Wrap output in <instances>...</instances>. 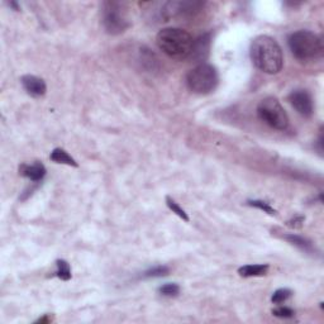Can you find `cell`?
I'll use <instances>...</instances> for the list:
<instances>
[{
    "instance_id": "6da1fadb",
    "label": "cell",
    "mask_w": 324,
    "mask_h": 324,
    "mask_svg": "<svg viewBox=\"0 0 324 324\" xmlns=\"http://www.w3.org/2000/svg\"><path fill=\"white\" fill-rule=\"evenodd\" d=\"M251 60L265 74H279L282 69L284 56L281 47L272 37L258 36L250 47Z\"/></svg>"
},
{
    "instance_id": "7a4b0ae2",
    "label": "cell",
    "mask_w": 324,
    "mask_h": 324,
    "mask_svg": "<svg viewBox=\"0 0 324 324\" xmlns=\"http://www.w3.org/2000/svg\"><path fill=\"white\" fill-rule=\"evenodd\" d=\"M158 48L174 60H186L191 56L195 39L190 33L181 28H164L156 37Z\"/></svg>"
},
{
    "instance_id": "3957f363",
    "label": "cell",
    "mask_w": 324,
    "mask_h": 324,
    "mask_svg": "<svg viewBox=\"0 0 324 324\" xmlns=\"http://www.w3.org/2000/svg\"><path fill=\"white\" fill-rule=\"evenodd\" d=\"M288 45L294 57L301 62L314 61L322 57L323 42L318 34L310 31H296L288 38Z\"/></svg>"
},
{
    "instance_id": "277c9868",
    "label": "cell",
    "mask_w": 324,
    "mask_h": 324,
    "mask_svg": "<svg viewBox=\"0 0 324 324\" xmlns=\"http://www.w3.org/2000/svg\"><path fill=\"white\" fill-rule=\"evenodd\" d=\"M218 71L213 65L200 64L186 75V85L195 94H209L218 85Z\"/></svg>"
},
{
    "instance_id": "5b68a950",
    "label": "cell",
    "mask_w": 324,
    "mask_h": 324,
    "mask_svg": "<svg viewBox=\"0 0 324 324\" xmlns=\"http://www.w3.org/2000/svg\"><path fill=\"white\" fill-rule=\"evenodd\" d=\"M102 22L104 29L109 34L117 36L123 33L129 28L128 17L124 5L119 2H105L103 3Z\"/></svg>"
},
{
    "instance_id": "8992f818",
    "label": "cell",
    "mask_w": 324,
    "mask_h": 324,
    "mask_svg": "<svg viewBox=\"0 0 324 324\" xmlns=\"http://www.w3.org/2000/svg\"><path fill=\"white\" fill-rule=\"evenodd\" d=\"M257 115L265 124L277 131H285L289 127V117L280 102L274 96H267L257 105Z\"/></svg>"
},
{
    "instance_id": "52a82bcc",
    "label": "cell",
    "mask_w": 324,
    "mask_h": 324,
    "mask_svg": "<svg viewBox=\"0 0 324 324\" xmlns=\"http://www.w3.org/2000/svg\"><path fill=\"white\" fill-rule=\"evenodd\" d=\"M289 102L291 107L301 115V117L309 118L314 112V103L312 95L307 90H294L289 95Z\"/></svg>"
},
{
    "instance_id": "ba28073f",
    "label": "cell",
    "mask_w": 324,
    "mask_h": 324,
    "mask_svg": "<svg viewBox=\"0 0 324 324\" xmlns=\"http://www.w3.org/2000/svg\"><path fill=\"white\" fill-rule=\"evenodd\" d=\"M21 83L24 90L33 98H40L47 91V85H46L45 80L34 76V75H24L21 77Z\"/></svg>"
},
{
    "instance_id": "9c48e42d",
    "label": "cell",
    "mask_w": 324,
    "mask_h": 324,
    "mask_svg": "<svg viewBox=\"0 0 324 324\" xmlns=\"http://www.w3.org/2000/svg\"><path fill=\"white\" fill-rule=\"evenodd\" d=\"M46 172H47V170H46V167L40 162L22 164L19 166V175L34 183L42 181L43 177L46 176Z\"/></svg>"
},
{
    "instance_id": "30bf717a",
    "label": "cell",
    "mask_w": 324,
    "mask_h": 324,
    "mask_svg": "<svg viewBox=\"0 0 324 324\" xmlns=\"http://www.w3.org/2000/svg\"><path fill=\"white\" fill-rule=\"evenodd\" d=\"M270 266L267 264H258V265H245L239 267L238 274L242 277H257L264 276L267 274Z\"/></svg>"
},
{
    "instance_id": "8fae6325",
    "label": "cell",
    "mask_w": 324,
    "mask_h": 324,
    "mask_svg": "<svg viewBox=\"0 0 324 324\" xmlns=\"http://www.w3.org/2000/svg\"><path fill=\"white\" fill-rule=\"evenodd\" d=\"M284 238H285L289 243H291L293 246L298 247L299 250L303 251V252H305V253H314L315 248H314V246H313V243L310 242L309 239L304 238V237L298 236V234L290 233V234H285V236H284Z\"/></svg>"
},
{
    "instance_id": "7c38bea8",
    "label": "cell",
    "mask_w": 324,
    "mask_h": 324,
    "mask_svg": "<svg viewBox=\"0 0 324 324\" xmlns=\"http://www.w3.org/2000/svg\"><path fill=\"white\" fill-rule=\"evenodd\" d=\"M51 161L56 162V164H62V165H67V166H72V167H77L79 164H77L76 160H75L72 156H70L64 148H55V150L51 152L50 156Z\"/></svg>"
},
{
    "instance_id": "4fadbf2b",
    "label": "cell",
    "mask_w": 324,
    "mask_h": 324,
    "mask_svg": "<svg viewBox=\"0 0 324 324\" xmlns=\"http://www.w3.org/2000/svg\"><path fill=\"white\" fill-rule=\"evenodd\" d=\"M209 43H210V34H204L199 39H195L194 43L193 53H191L190 57H198V58H204L205 53L209 50Z\"/></svg>"
},
{
    "instance_id": "5bb4252c",
    "label": "cell",
    "mask_w": 324,
    "mask_h": 324,
    "mask_svg": "<svg viewBox=\"0 0 324 324\" xmlns=\"http://www.w3.org/2000/svg\"><path fill=\"white\" fill-rule=\"evenodd\" d=\"M170 269L164 265H158V266L151 267L147 271H145L142 274V279H157V277H164L166 275H169Z\"/></svg>"
},
{
    "instance_id": "9a60e30c",
    "label": "cell",
    "mask_w": 324,
    "mask_h": 324,
    "mask_svg": "<svg viewBox=\"0 0 324 324\" xmlns=\"http://www.w3.org/2000/svg\"><path fill=\"white\" fill-rule=\"evenodd\" d=\"M57 265V271H56V276L58 279L64 280V281H69L71 279V267L67 261L65 260H57L56 261Z\"/></svg>"
},
{
    "instance_id": "2e32d148",
    "label": "cell",
    "mask_w": 324,
    "mask_h": 324,
    "mask_svg": "<svg viewBox=\"0 0 324 324\" xmlns=\"http://www.w3.org/2000/svg\"><path fill=\"white\" fill-rule=\"evenodd\" d=\"M166 205L172 213H175V214H176L179 218H181L183 220H185V222H189V220H190L188 213H186L185 210H184L183 208L174 200V199L170 198V196H166Z\"/></svg>"
},
{
    "instance_id": "e0dca14e",
    "label": "cell",
    "mask_w": 324,
    "mask_h": 324,
    "mask_svg": "<svg viewBox=\"0 0 324 324\" xmlns=\"http://www.w3.org/2000/svg\"><path fill=\"white\" fill-rule=\"evenodd\" d=\"M293 295V291L290 289H286V288H281V289H277L276 291H274L271 296V301L274 304H282L285 303L288 299L291 298Z\"/></svg>"
},
{
    "instance_id": "ac0fdd59",
    "label": "cell",
    "mask_w": 324,
    "mask_h": 324,
    "mask_svg": "<svg viewBox=\"0 0 324 324\" xmlns=\"http://www.w3.org/2000/svg\"><path fill=\"white\" fill-rule=\"evenodd\" d=\"M158 293H160L162 296H166V298H174V296L179 295L180 286L174 282L165 284V285H162L158 288Z\"/></svg>"
},
{
    "instance_id": "d6986e66",
    "label": "cell",
    "mask_w": 324,
    "mask_h": 324,
    "mask_svg": "<svg viewBox=\"0 0 324 324\" xmlns=\"http://www.w3.org/2000/svg\"><path fill=\"white\" fill-rule=\"evenodd\" d=\"M247 205H250V207H253V208H257V209L262 210L264 213H267V214H270V215H276V213H277L276 210H275L274 208L269 204V202H266L264 200H248Z\"/></svg>"
},
{
    "instance_id": "ffe728a7",
    "label": "cell",
    "mask_w": 324,
    "mask_h": 324,
    "mask_svg": "<svg viewBox=\"0 0 324 324\" xmlns=\"http://www.w3.org/2000/svg\"><path fill=\"white\" fill-rule=\"evenodd\" d=\"M272 314L277 318H281V319H289V318H293L295 315V312L289 307H279L272 310Z\"/></svg>"
},
{
    "instance_id": "44dd1931",
    "label": "cell",
    "mask_w": 324,
    "mask_h": 324,
    "mask_svg": "<svg viewBox=\"0 0 324 324\" xmlns=\"http://www.w3.org/2000/svg\"><path fill=\"white\" fill-rule=\"evenodd\" d=\"M304 219L305 218L303 217V215H296L295 218H293L291 220H289L288 226L294 227V228H299V227H301V224L304 223Z\"/></svg>"
},
{
    "instance_id": "7402d4cb",
    "label": "cell",
    "mask_w": 324,
    "mask_h": 324,
    "mask_svg": "<svg viewBox=\"0 0 324 324\" xmlns=\"http://www.w3.org/2000/svg\"><path fill=\"white\" fill-rule=\"evenodd\" d=\"M51 322V318H50V315H47L46 314L45 317H42V318H39L38 320H37L36 323H50Z\"/></svg>"
},
{
    "instance_id": "603a6c76",
    "label": "cell",
    "mask_w": 324,
    "mask_h": 324,
    "mask_svg": "<svg viewBox=\"0 0 324 324\" xmlns=\"http://www.w3.org/2000/svg\"><path fill=\"white\" fill-rule=\"evenodd\" d=\"M9 7H12L14 10H19V5H18L15 2H10Z\"/></svg>"
}]
</instances>
